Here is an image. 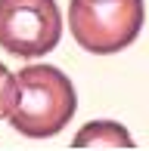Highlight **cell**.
Masks as SVG:
<instances>
[{
    "label": "cell",
    "instance_id": "6da1fadb",
    "mask_svg": "<svg viewBox=\"0 0 149 151\" xmlns=\"http://www.w3.org/2000/svg\"><path fill=\"white\" fill-rule=\"evenodd\" d=\"M78 96L72 80L53 65H28L16 74V105L9 123L25 139H50L74 117Z\"/></svg>",
    "mask_w": 149,
    "mask_h": 151
},
{
    "label": "cell",
    "instance_id": "7a4b0ae2",
    "mask_svg": "<svg viewBox=\"0 0 149 151\" xmlns=\"http://www.w3.org/2000/svg\"><path fill=\"white\" fill-rule=\"evenodd\" d=\"M143 12V0H72L69 28L81 50L109 56L137 40Z\"/></svg>",
    "mask_w": 149,
    "mask_h": 151
},
{
    "label": "cell",
    "instance_id": "3957f363",
    "mask_svg": "<svg viewBox=\"0 0 149 151\" xmlns=\"http://www.w3.org/2000/svg\"><path fill=\"white\" fill-rule=\"evenodd\" d=\"M62 37L56 0H0V46L12 56H47Z\"/></svg>",
    "mask_w": 149,
    "mask_h": 151
},
{
    "label": "cell",
    "instance_id": "277c9868",
    "mask_svg": "<svg viewBox=\"0 0 149 151\" xmlns=\"http://www.w3.org/2000/svg\"><path fill=\"white\" fill-rule=\"evenodd\" d=\"M137 142L131 139V133H127L121 123L115 120H93L87 123V127L78 129V136H74L72 148H134Z\"/></svg>",
    "mask_w": 149,
    "mask_h": 151
},
{
    "label": "cell",
    "instance_id": "5b68a950",
    "mask_svg": "<svg viewBox=\"0 0 149 151\" xmlns=\"http://www.w3.org/2000/svg\"><path fill=\"white\" fill-rule=\"evenodd\" d=\"M12 105H16V74L6 71V65H0V117H9Z\"/></svg>",
    "mask_w": 149,
    "mask_h": 151
}]
</instances>
